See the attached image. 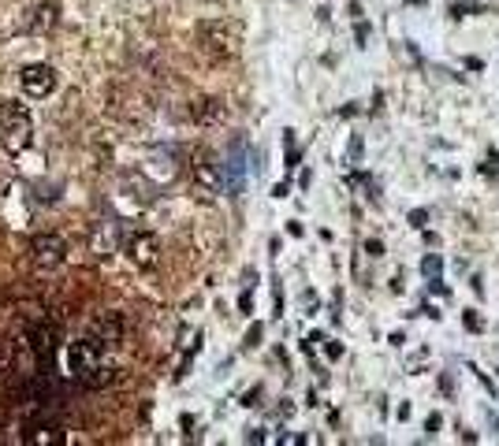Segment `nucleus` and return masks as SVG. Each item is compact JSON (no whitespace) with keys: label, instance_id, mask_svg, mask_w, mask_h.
<instances>
[{"label":"nucleus","instance_id":"16","mask_svg":"<svg viewBox=\"0 0 499 446\" xmlns=\"http://www.w3.org/2000/svg\"><path fill=\"white\" fill-rule=\"evenodd\" d=\"M462 324H466L470 331H481V328H485V324H481V316H477V312H466V316H462Z\"/></svg>","mask_w":499,"mask_h":446},{"label":"nucleus","instance_id":"18","mask_svg":"<svg viewBox=\"0 0 499 446\" xmlns=\"http://www.w3.org/2000/svg\"><path fill=\"white\" fill-rule=\"evenodd\" d=\"M258 338H261V328H250V335H246V343H250V346H258Z\"/></svg>","mask_w":499,"mask_h":446},{"label":"nucleus","instance_id":"11","mask_svg":"<svg viewBox=\"0 0 499 446\" xmlns=\"http://www.w3.org/2000/svg\"><path fill=\"white\" fill-rule=\"evenodd\" d=\"M60 23V4L56 0H41L30 15V34H53Z\"/></svg>","mask_w":499,"mask_h":446},{"label":"nucleus","instance_id":"2","mask_svg":"<svg viewBox=\"0 0 499 446\" xmlns=\"http://www.w3.org/2000/svg\"><path fill=\"white\" fill-rule=\"evenodd\" d=\"M198 49L205 60L227 63L239 56V34L224 23V19H201L198 23Z\"/></svg>","mask_w":499,"mask_h":446},{"label":"nucleus","instance_id":"1","mask_svg":"<svg viewBox=\"0 0 499 446\" xmlns=\"http://www.w3.org/2000/svg\"><path fill=\"white\" fill-rule=\"evenodd\" d=\"M105 338H82V343H71V350H68V369H71V376L78 379L82 387H105V384H112V365L105 361Z\"/></svg>","mask_w":499,"mask_h":446},{"label":"nucleus","instance_id":"7","mask_svg":"<svg viewBox=\"0 0 499 446\" xmlns=\"http://www.w3.org/2000/svg\"><path fill=\"white\" fill-rule=\"evenodd\" d=\"M30 253H34V261L41 264V268H60L68 261V242L60 239V235H37L34 242H30Z\"/></svg>","mask_w":499,"mask_h":446},{"label":"nucleus","instance_id":"9","mask_svg":"<svg viewBox=\"0 0 499 446\" xmlns=\"http://www.w3.org/2000/svg\"><path fill=\"white\" fill-rule=\"evenodd\" d=\"M242 157H246V145L242 142H235L232 149H227V157H224V186H227V194H232V198L242 194V182H246Z\"/></svg>","mask_w":499,"mask_h":446},{"label":"nucleus","instance_id":"5","mask_svg":"<svg viewBox=\"0 0 499 446\" xmlns=\"http://www.w3.org/2000/svg\"><path fill=\"white\" fill-rule=\"evenodd\" d=\"M191 186L198 201H217V194L224 190V164H217V157L209 149H201L191 164Z\"/></svg>","mask_w":499,"mask_h":446},{"label":"nucleus","instance_id":"4","mask_svg":"<svg viewBox=\"0 0 499 446\" xmlns=\"http://www.w3.org/2000/svg\"><path fill=\"white\" fill-rule=\"evenodd\" d=\"M105 109H109V116H116L123 123H142L150 116V101H145L142 90L127 86V82H112L105 93Z\"/></svg>","mask_w":499,"mask_h":446},{"label":"nucleus","instance_id":"19","mask_svg":"<svg viewBox=\"0 0 499 446\" xmlns=\"http://www.w3.org/2000/svg\"><path fill=\"white\" fill-rule=\"evenodd\" d=\"M8 365V353H4V343H0V369Z\"/></svg>","mask_w":499,"mask_h":446},{"label":"nucleus","instance_id":"3","mask_svg":"<svg viewBox=\"0 0 499 446\" xmlns=\"http://www.w3.org/2000/svg\"><path fill=\"white\" fill-rule=\"evenodd\" d=\"M0 138H4V145L12 149V153H19V149L30 145L34 123H30L27 104H19V101H0Z\"/></svg>","mask_w":499,"mask_h":446},{"label":"nucleus","instance_id":"12","mask_svg":"<svg viewBox=\"0 0 499 446\" xmlns=\"http://www.w3.org/2000/svg\"><path fill=\"white\" fill-rule=\"evenodd\" d=\"M94 331L105 338V343H119V335H123V320H119V312H109V316H101V320L94 324Z\"/></svg>","mask_w":499,"mask_h":446},{"label":"nucleus","instance_id":"15","mask_svg":"<svg viewBox=\"0 0 499 446\" xmlns=\"http://www.w3.org/2000/svg\"><path fill=\"white\" fill-rule=\"evenodd\" d=\"M425 275H429V280H432V275H440V257H425Z\"/></svg>","mask_w":499,"mask_h":446},{"label":"nucleus","instance_id":"17","mask_svg":"<svg viewBox=\"0 0 499 446\" xmlns=\"http://www.w3.org/2000/svg\"><path fill=\"white\" fill-rule=\"evenodd\" d=\"M365 253H369V257H384V246L372 239V242H365Z\"/></svg>","mask_w":499,"mask_h":446},{"label":"nucleus","instance_id":"10","mask_svg":"<svg viewBox=\"0 0 499 446\" xmlns=\"http://www.w3.org/2000/svg\"><path fill=\"white\" fill-rule=\"evenodd\" d=\"M224 116H227V109H224L220 97H198V101H191V119L198 126H217V123H224Z\"/></svg>","mask_w":499,"mask_h":446},{"label":"nucleus","instance_id":"8","mask_svg":"<svg viewBox=\"0 0 499 446\" xmlns=\"http://www.w3.org/2000/svg\"><path fill=\"white\" fill-rule=\"evenodd\" d=\"M19 82H23L27 97H49L56 90V71L49 68V63H30V68H23V75H19Z\"/></svg>","mask_w":499,"mask_h":446},{"label":"nucleus","instance_id":"6","mask_svg":"<svg viewBox=\"0 0 499 446\" xmlns=\"http://www.w3.org/2000/svg\"><path fill=\"white\" fill-rule=\"evenodd\" d=\"M127 257L142 272H153L160 264V242H157L153 231H138V235L127 239Z\"/></svg>","mask_w":499,"mask_h":446},{"label":"nucleus","instance_id":"13","mask_svg":"<svg viewBox=\"0 0 499 446\" xmlns=\"http://www.w3.org/2000/svg\"><path fill=\"white\" fill-rule=\"evenodd\" d=\"M53 343H56V328H53V324H41V328L30 331V346H34L37 353H49Z\"/></svg>","mask_w":499,"mask_h":446},{"label":"nucleus","instance_id":"14","mask_svg":"<svg viewBox=\"0 0 499 446\" xmlns=\"http://www.w3.org/2000/svg\"><path fill=\"white\" fill-rule=\"evenodd\" d=\"M27 442H64V432H60V424H34Z\"/></svg>","mask_w":499,"mask_h":446}]
</instances>
